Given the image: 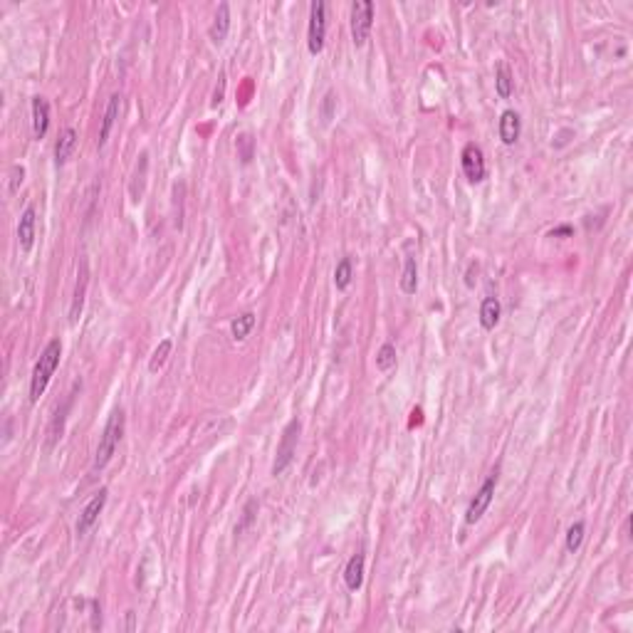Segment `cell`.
I'll return each instance as SVG.
<instances>
[{
  "mask_svg": "<svg viewBox=\"0 0 633 633\" xmlns=\"http://www.w3.org/2000/svg\"><path fill=\"white\" fill-rule=\"evenodd\" d=\"M393 366H396V346L391 344V341H386V344L378 349L376 354V369L378 371H391Z\"/></svg>",
  "mask_w": 633,
  "mask_h": 633,
  "instance_id": "24",
  "label": "cell"
},
{
  "mask_svg": "<svg viewBox=\"0 0 633 633\" xmlns=\"http://www.w3.org/2000/svg\"><path fill=\"white\" fill-rule=\"evenodd\" d=\"M48 129H50V105H48V100H43V97H35V100H33V132H35V139H45Z\"/></svg>",
  "mask_w": 633,
  "mask_h": 633,
  "instance_id": "15",
  "label": "cell"
},
{
  "mask_svg": "<svg viewBox=\"0 0 633 633\" xmlns=\"http://www.w3.org/2000/svg\"><path fill=\"white\" fill-rule=\"evenodd\" d=\"M35 223H38V216H35V208L28 206L20 216L18 223V243H20V250H33L35 245Z\"/></svg>",
  "mask_w": 633,
  "mask_h": 633,
  "instance_id": "12",
  "label": "cell"
},
{
  "mask_svg": "<svg viewBox=\"0 0 633 633\" xmlns=\"http://www.w3.org/2000/svg\"><path fill=\"white\" fill-rule=\"evenodd\" d=\"M475 275H477V265L470 262L468 275H465V287H475Z\"/></svg>",
  "mask_w": 633,
  "mask_h": 633,
  "instance_id": "29",
  "label": "cell"
},
{
  "mask_svg": "<svg viewBox=\"0 0 633 633\" xmlns=\"http://www.w3.org/2000/svg\"><path fill=\"white\" fill-rule=\"evenodd\" d=\"M584 532H586V525L581 520L574 522V525L567 529V552H577L581 542H584Z\"/></svg>",
  "mask_w": 633,
  "mask_h": 633,
  "instance_id": "25",
  "label": "cell"
},
{
  "mask_svg": "<svg viewBox=\"0 0 633 633\" xmlns=\"http://www.w3.org/2000/svg\"><path fill=\"white\" fill-rule=\"evenodd\" d=\"M495 92H497V97H500V100H507V97H512V92H515V75H512L510 65H507L505 60L497 62Z\"/></svg>",
  "mask_w": 633,
  "mask_h": 633,
  "instance_id": "17",
  "label": "cell"
},
{
  "mask_svg": "<svg viewBox=\"0 0 633 633\" xmlns=\"http://www.w3.org/2000/svg\"><path fill=\"white\" fill-rule=\"evenodd\" d=\"M351 277H354V267H351V260H349V257H341L339 265H336V270H334V284H336V289H341V292H344V289L351 284Z\"/></svg>",
  "mask_w": 633,
  "mask_h": 633,
  "instance_id": "22",
  "label": "cell"
},
{
  "mask_svg": "<svg viewBox=\"0 0 633 633\" xmlns=\"http://www.w3.org/2000/svg\"><path fill=\"white\" fill-rule=\"evenodd\" d=\"M87 287H90V265L82 257L80 260V272H77V282H75V294H72V304H70V324H77L82 316V309H85V294Z\"/></svg>",
  "mask_w": 633,
  "mask_h": 633,
  "instance_id": "9",
  "label": "cell"
},
{
  "mask_svg": "<svg viewBox=\"0 0 633 633\" xmlns=\"http://www.w3.org/2000/svg\"><path fill=\"white\" fill-rule=\"evenodd\" d=\"M60 356H62V341L60 339L48 341L40 359L35 361L33 376H30V403H38L40 398H43V393L48 391L57 366H60Z\"/></svg>",
  "mask_w": 633,
  "mask_h": 633,
  "instance_id": "1",
  "label": "cell"
},
{
  "mask_svg": "<svg viewBox=\"0 0 633 633\" xmlns=\"http://www.w3.org/2000/svg\"><path fill=\"white\" fill-rule=\"evenodd\" d=\"M373 15H376V8H373L371 0H356L351 5V40H354L356 48H364L366 40H369Z\"/></svg>",
  "mask_w": 633,
  "mask_h": 633,
  "instance_id": "4",
  "label": "cell"
},
{
  "mask_svg": "<svg viewBox=\"0 0 633 633\" xmlns=\"http://www.w3.org/2000/svg\"><path fill=\"white\" fill-rule=\"evenodd\" d=\"M171 349H174V341H171V339H164V341H161L156 349H154L151 359H149V371L156 373V371L161 369V366L166 364V359H169Z\"/></svg>",
  "mask_w": 633,
  "mask_h": 633,
  "instance_id": "23",
  "label": "cell"
},
{
  "mask_svg": "<svg viewBox=\"0 0 633 633\" xmlns=\"http://www.w3.org/2000/svg\"><path fill=\"white\" fill-rule=\"evenodd\" d=\"M230 33V5L220 3L216 10V18H213L211 28H208V38L213 45H223V40Z\"/></svg>",
  "mask_w": 633,
  "mask_h": 633,
  "instance_id": "11",
  "label": "cell"
},
{
  "mask_svg": "<svg viewBox=\"0 0 633 633\" xmlns=\"http://www.w3.org/2000/svg\"><path fill=\"white\" fill-rule=\"evenodd\" d=\"M460 166H463V174L470 183H480L487 176V166H485V156H482V149L477 144H465L463 154H460Z\"/></svg>",
  "mask_w": 633,
  "mask_h": 633,
  "instance_id": "7",
  "label": "cell"
},
{
  "mask_svg": "<svg viewBox=\"0 0 633 633\" xmlns=\"http://www.w3.org/2000/svg\"><path fill=\"white\" fill-rule=\"evenodd\" d=\"M497 134H500V139H502V144H505V147L517 144V139H520V134H522V119H520V114H517L515 109H505V112L500 114V122H497Z\"/></svg>",
  "mask_w": 633,
  "mask_h": 633,
  "instance_id": "10",
  "label": "cell"
},
{
  "mask_svg": "<svg viewBox=\"0 0 633 633\" xmlns=\"http://www.w3.org/2000/svg\"><path fill=\"white\" fill-rule=\"evenodd\" d=\"M23 176H25V169H23V166H13V179H10V193H15V191L20 188V183H23Z\"/></svg>",
  "mask_w": 633,
  "mask_h": 633,
  "instance_id": "28",
  "label": "cell"
},
{
  "mask_svg": "<svg viewBox=\"0 0 633 633\" xmlns=\"http://www.w3.org/2000/svg\"><path fill=\"white\" fill-rule=\"evenodd\" d=\"M77 142H80V137H77V129L67 127L65 132H62V137L57 139V144H55V161H57V166H65L67 161L72 159V154H75V149H77Z\"/></svg>",
  "mask_w": 633,
  "mask_h": 633,
  "instance_id": "14",
  "label": "cell"
},
{
  "mask_svg": "<svg viewBox=\"0 0 633 633\" xmlns=\"http://www.w3.org/2000/svg\"><path fill=\"white\" fill-rule=\"evenodd\" d=\"M122 435H124V411H122V408H114L107 425H105V430H102V438H100L97 455H95V465H92V468H95V470L107 468L109 460H112L114 453H117Z\"/></svg>",
  "mask_w": 633,
  "mask_h": 633,
  "instance_id": "2",
  "label": "cell"
},
{
  "mask_svg": "<svg viewBox=\"0 0 633 633\" xmlns=\"http://www.w3.org/2000/svg\"><path fill=\"white\" fill-rule=\"evenodd\" d=\"M500 316H502V307H500V299L497 297H485L480 304V326L482 329H495L500 324Z\"/></svg>",
  "mask_w": 633,
  "mask_h": 633,
  "instance_id": "18",
  "label": "cell"
},
{
  "mask_svg": "<svg viewBox=\"0 0 633 633\" xmlns=\"http://www.w3.org/2000/svg\"><path fill=\"white\" fill-rule=\"evenodd\" d=\"M364 567H366V557L364 552H356L354 557L346 562L344 569V584L349 591H359L361 584H364Z\"/></svg>",
  "mask_w": 633,
  "mask_h": 633,
  "instance_id": "13",
  "label": "cell"
},
{
  "mask_svg": "<svg viewBox=\"0 0 633 633\" xmlns=\"http://www.w3.org/2000/svg\"><path fill=\"white\" fill-rule=\"evenodd\" d=\"M299 433H302V423L299 418H292L282 430V438L277 443V455H275V463H272V475H282L284 470L292 465L294 453H297V443H299Z\"/></svg>",
  "mask_w": 633,
  "mask_h": 633,
  "instance_id": "3",
  "label": "cell"
},
{
  "mask_svg": "<svg viewBox=\"0 0 633 633\" xmlns=\"http://www.w3.org/2000/svg\"><path fill=\"white\" fill-rule=\"evenodd\" d=\"M326 40V3L314 0L309 8V28H307V48L312 55H319L324 50Z\"/></svg>",
  "mask_w": 633,
  "mask_h": 633,
  "instance_id": "6",
  "label": "cell"
},
{
  "mask_svg": "<svg viewBox=\"0 0 633 633\" xmlns=\"http://www.w3.org/2000/svg\"><path fill=\"white\" fill-rule=\"evenodd\" d=\"M497 480H500V475H497V468H495L490 475L485 477V482L480 485V490L475 492V497L470 500L468 510H465V522H468V525H475V522L482 520V515H485L487 507H490L492 497H495Z\"/></svg>",
  "mask_w": 633,
  "mask_h": 633,
  "instance_id": "5",
  "label": "cell"
},
{
  "mask_svg": "<svg viewBox=\"0 0 633 633\" xmlns=\"http://www.w3.org/2000/svg\"><path fill=\"white\" fill-rule=\"evenodd\" d=\"M572 228L569 225H562V228H557V230H552V238H559V235H572Z\"/></svg>",
  "mask_w": 633,
  "mask_h": 633,
  "instance_id": "30",
  "label": "cell"
},
{
  "mask_svg": "<svg viewBox=\"0 0 633 633\" xmlns=\"http://www.w3.org/2000/svg\"><path fill=\"white\" fill-rule=\"evenodd\" d=\"M238 144L243 147V151H240L243 164H250V159H252V137H250V134H243V137L238 139Z\"/></svg>",
  "mask_w": 633,
  "mask_h": 633,
  "instance_id": "27",
  "label": "cell"
},
{
  "mask_svg": "<svg viewBox=\"0 0 633 633\" xmlns=\"http://www.w3.org/2000/svg\"><path fill=\"white\" fill-rule=\"evenodd\" d=\"M336 114V95L334 90H329L324 95V100H321V107H319V117H321V124H331V119H334Z\"/></svg>",
  "mask_w": 633,
  "mask_h": 633,
  "instance_id": "26",
  "label": "cell"
},
{
  "mask_svg": "<svg viewBox=\"0 0 633 633\" xmlns=\"http://www.w3.org/2000/svg\"><path fill=\"white\" fill-rule=\"evenodd\" d=\"M255 321H257L255 312H243L240 316H235V319H233V324H230L233 339H235V341L248 339V336H250V331L255 329Z\"/></svg>",
  "mask_w": 633,
  "mask_h": 633,
  "instance_id": "20",
  "label": "cell"
},
{
  "mask_svg": "<svg viewBox=\"0 0 633 633\" xmlns=\"http://www.w3.org/2000/svg\"><path fill=\"white\" fill-rule=\"evenodd\" d=\"M119 109H122V97H119V95H112V97H109V105H107L105 117H102V127H100V149L107 144L109 134H112L114 124H117V119H119Z\"/></svg>",
  "mask_w": 633,
  "mask_h": 633,
  "instance_id": "16",
  "label": "cell"
},
{
  "mask_svg": "<svg viewBox=\"0 0 633 633\" xmlns=\"http://www.w3.org/2000/svg\"><path fill=\"white\" fill-rule=\"evenodd\" d=\"M257 510H260L257 500H248V502H245V507H243V517H240V522H238V525H235V537L245 534L248 529L252 527V522H255V517H257Z\"/></svg>",
  "mask_w": 633,
  "mask_h": 633,
  "instance_id": "21",
  "label": "cell"
},
{
  "mask_svg": "<svg viewBox=\"0 0 633 633\" xmlns=\"http://www.w3.org/2000/svg\"><path fill=\"white\" fill-rule=\"evenodd\" d=\"M107 497H109V492L105 490V487H102L100 492H97L95 497H92L90 502H87L85 505V510L80 512V520H77V534H87L90 532L92 527L97 525V520H100V515H102V510H105V505H107Z\"/></svg>",
  "mask_w": 633,
  "mask_h": 633,
  "instance_id": "8",
  "label": "cell"
},
{
  "mask_svg": "<svg viewBox=\"0 0 633 633\" xmlns=\"http://www.w3.org/2000/svg\"><path fill=\"white\" fill-rule=\"evenodd\" d=\"M398 287H401L403 294H416L418 289V267H416V257L408 255L406 262H403V272L401 280H398Z\"/></svg>",
  "mask_w": 633,
  "mask_h": 633,
  "instance_id": "19",
  "label": "cell"
}]
</instances>
